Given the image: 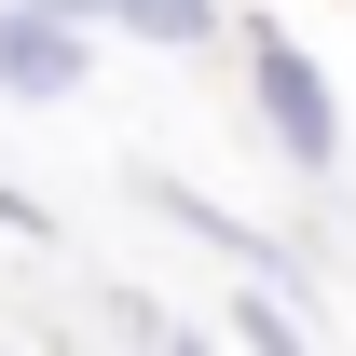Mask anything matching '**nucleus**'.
Here are the masks:
<instances>
[{
	"label": "nucleus",
	"instance_id": "nucleus-2",
	"mask_svg": "<svg viewBox=\"0 0 356 356\" xmlns=\"http://www.w3.org/2000/svg\"><path fill=\"white\" fill-rule=\"evenodd\" d=\"M96 83V28L55 14V0H0V96L14 110H69Z\"/></svg>",
	"mask_w": 356,
	"mask_h": 356
},
{
	"label": "nucleus",
	"instance_id": "nucleus-6",
	"mask_svg": "<svg viewBox=\"0 0 356 356\" xmlns=\"http://www.w3.org/2000/svg\"><path fill=\"white\" fill-rule=\"evenodd\" d=\"M0 233H28V247H42V233H55V206H42V192H14V178H0Z\"/></svg>",
	"mask_w": 356,
	"mask_h": 356
},
{
	"label": "nucleus",
	"instance_id": "nucleus-4",
	"mask_svg": "<svg viewBox=\"0 0 356 356\" xmlns=\"http://www.w3.org/2000/svg\"><path fill=\"white\" fill-rule=\"evenodd\" d=\"M137 206H165L178 233H206V247H233L247 274H288V247H274V233H247L233 206H206V192H178V178H137Z\"/></svg>",
	"mask_w": 356,
	"mask_h": 356
},
{
	"label": "nucleus",
	"instance_id": "nucleus-5",
	"mask_svg": "<svg viewBox=\"0 0 356 356\" xmlns=\"http://www.w3.org/2000/svg\"><path fill=\"white\" fill-rule=\"evenodd\" d=\"M233 343H261V356H274V343H302V302H274V288H247V302H233Z\"/></svg>",
	"mask_w": 356,
	"mask_h": 356
},
{
	"label": "nucleus",
	"instance_id": "nucleus-1",
	"mask_svg": "<svg viewBox=\"0 0 356 356\" xmlns=\"http://www.w3.org/2000/svg\"><path fill=\"white\" fill-rule=\"evenodd\" d=\"M233 42H247V96H261V137H274L302 178H329V165H343V96H329V69H315L288 28H233Z\"/></svg>",
	"mask_w": 356,
	"mask_h": 356
},
{
	"label": "nucleus",
	"instance_id": "nucleus-3",
	"mask_svg": "<svg viewBox=\"0 0 356 356\" xmlns=\"http://www.w3.org/2000/svg\"><path fill=\"white\" fill-rule=\"evenodd\" d=\"M55 14H83L96 42H165V55L233 42V0H55Z\"/></svg>",
	"mask_w": 356,
	"mask_h": 356
}]
</instances>
